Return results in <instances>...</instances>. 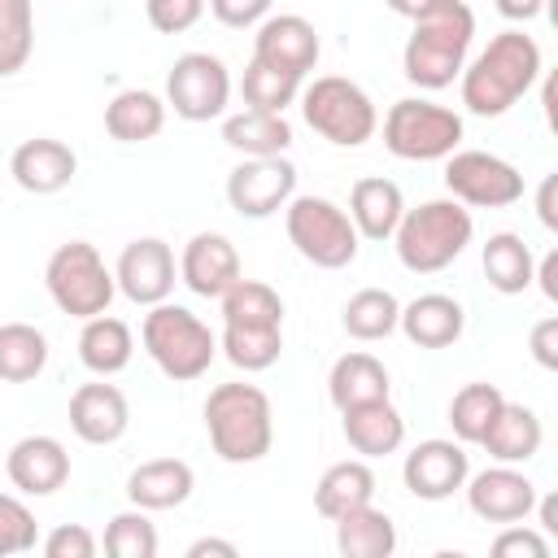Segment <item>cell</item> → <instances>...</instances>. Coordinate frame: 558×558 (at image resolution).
<instances>
[{"mask_svg":"<svg viewBox=\"0 0 558 558\" xmlns=\"http://www.w3.org/2000/svg\"><path fill=\"white\" fill-rule=\"evenodd\" d=\"M240 96L248 109H262V113H283L296 96H301V78L288 74V70H275L266 61H248L244 65V78H240Z\"/></svg>","mask_w":558,"mask_h":558,"instance_id":"74e56055","label":"cell"},{"mask_svg":"<svg viewBox=\"0 0 558 558\" xmlns=\"http://www.w3.org/2000/svg\"><path fill=\"white\" fill-rule=\"evenodd\" d=\"M301 118L314 135H323L336 148H362L379 131V109L366 96L362 83L344 74H318L310 87H301Z\"/></svg>","mask_w":558,"mask_h":558,"instance_id":"8992f818","label":"cell"},{"mask_svg":"<svg viewBox=\"0 0 558 558\" xmlns=\"http://www.w3.org/2000/svg\"><path fill=\"white\" fill-rule=\"evenodd\" d=\"M222 144L235 148L240 157H279L292 148V126L283 113L240 109L222 118Z\"/></svg>","mask_w":558,"mask_h":558,"instance_id":"f546056e","label":"cell"},{"mask_svg":"<svg viewBox=\"0 0 558 558\" xmlns=\"http://www.w3.org/2000/svg\"><path fill=\"white\" fill-rule=\"evenodd\" d=\"M196 475L183 458H148L126 475V501L140 510H174L192 497Z\"/></svg>","mask_w":558,"mask_h":558,"instance_id":"cb8c5ba5","label":"cell"},{"mask_svg":"<svg viewBox=\"0 0 558 558\" xmlns=\"http://www.w3.org/2000/svg\"><path fill=\"white\" fill-rule=\"evenodd\" d=\"M397 318H401V301L388 292V288H362L344 301V331L362 344H375V340H388L397 331Z\"/></svg>","mask_w":558,"mask_h":558,"instance_id":"e575fe53","label":"cell"},{"mask_svg":"<svg viewBox=\"0 0 558 558\" xmlns=\"http://www.w3.org/2000/svg\"><path fill=\"white\" fill-rule=\"evenodd\" d=\"M96 549H100V541L83 523H61V527H52L44 536V554L48 558H96Z\"/></svg>","mask_w":558,"mask_h":558,"instance_id":"ee69618b","label":"cell"},{"mask_svg":"<svg viewBox=\"0 0 558 558\" xmlns=\"http://www.w3.org/2000/svg\"><path fill=\"white\" fill-rule=\"evenodd\" d=\"M231 105V70L214 52H183L166 74V109L183 122L222 118Z\"/></svg>","mask_w":558,"mask_h":558,"instance_id":"8fae6325","label":"cell"},{"mask_svg":"<svg viewBox=\"0 0 558 558\" xmlns=\"http://www.w3.org/2000/svg\"><path fill=\"white\" fill-rule=\"evenodd\" d=\"M270 4H275V0H205V9H209L222 26H231V31L257 26L262 17H270Z\"/></svg>","mask_w":558,"mask_h":558,"instance_id":"f6af8a7d","label":"cell"},{"mask_svg":"<svg viewBox=\"0 0 558 558\" xmlns=\"http://www.w3.org/2000/svg\"><path fill=\"white\" fill-rule=\"evenodd\" d=\"M445 187L466 209H506L523 201V174L497 153L484 148H453L445 157Z\"/></svg>","mask_w":558,"mask_h":558,"instance_id":"30bf717a","label":"cell"},{"mask_svg":"<svg viewBox=\"0 0 558 558\" xmlns=\"http://www.w3.org/2000/svg\"><path fill=\"white\" fill-rule=\"evenodd\" d=\"M327 397L336 410H349V405H362V401H384L392 397V379H388V366L375 357V353H344L331 362V375H327Z\"/></svg>","mask_w":558,"mask_h":558,"instance_id":"484cf974","label":"cell"},{"mask_svg":"<svg viewBox=\"0 0 558 558\" xmlns=\"http://www.w3.org/2000/svg\"><path fill=\"white\" fill-rule=\"evenodd\" d=\"M240 253L222 231H196L179 253V283L196 296H222L240 279Z\"/></svg>","mask_w":558,"mask_h":558,"instance_id":"ac0fdd59","label":"cell"},{"mask_svg":"<svg viewBox=\"0 0 558 558\" xmlns=\"http://www.w3.org/2000/svg\"><path fill=\"white\" fill-rule=\"evenodd\" d=\"M48 366V336L35 323H0V379L31 384Z\"/></svg>","mask_w":558,"mask_h":558,"instance_id":"836d02e7","label":"cell"},{"mask_svg":"<svg viewBox=\"0 0 558 558\" xmlns=\"http://www.w3.org/2000/svg\"><path fill=\"white\" fill-rule=\"evenodd\" d=\"M31 52H35V4L0 0V78L26 70Z\"/></svg>","mask_w":558,"mask_h":558,"instance_id":"f35d334b","label":"cell"},{"mask_svg":"<svg viewBox=\"0 0 558 558\" xmlns=\"http://www.w3.org/2000/svg\"><path fill=\"white\" fill-rule=\"evenodd\" d=\"M209 554H218V558H235L240 549H235L231 541H218V536H201V541L187 545V558H209Z\"/></svg>","mask_w":558,"mask_h":558,"instance_id":"f907efd6","label":"cell"},{"mask_svg":"<svg viewBox=\"0 0 558 558\" xmlns=\"http://www.w3.org/2000/svg\"><path fill=\"white\" fill-rule=\"evenodd\" d=\"M471 475V458H466V445L462 440H445V436H432V440H418L405 462H401V480L405 488L418 497V501H445L453 497Z\"/></svg>","mask_w":558,"mask_h":558,"instance_id":"5bb4252c","label":"cell"},{"mask_svg":"<svg viewBox=\"0 0 558 558\" xmlns=\"http://www.w3.org/2000/svg\"><path fill=\"white\" fill-rule=\"evenodd\" d=\"M201 414H205L209 445L222 462H235V466L262 462L275 445V410L257 384L231 379V384L209 388Z\"/></svg>","mask_w":558,"mask_h":558,"instance_id":"7a4b0ae2","label":"cell"},{"mask_svg":"<svg viewBox=\"0 0 558 558\" xmlns=\"http://www.w3.org/2000/svg\"><path fill=\"white\" fill-rule=\"evenodd\" d=\"M527 349H532L536 366H545V371H558V314H549V318H541V323L532 327V336H527Z\"/></svg>","mask_w":558,"mask_h":558,"instance_id":"bcb514c9","label":"cell"},{"mask_svg":"<svg viewBox=\"0 0 558 558\" xmlns=\"http://www.w3.org/2000/svg\"><path fill=\"white\" fill-rule=\"evenodd\" d=\"M222 323H266V327H283V301L270 283L262 279H235L222 296Z\"/></svg>","mask_w":558,"mask_h":558,"instance_id":"8d00e7d4","label":"cell"},{"mask_svg":"<svg viewBox=\"0 0 558 558\" xmlns=\"http://www.w3.org/2000/svg\"><path fill=\"white\" fill-rule=\"evenodd\" d=\"M44 288L52 296V305L70 318H96L113 305V270L105 266L100 248L87 244V240H70V244H57L48 266H44Z\"/></svg>","mask_w":558,"mask_h":558,"instance_id":"ba28073f","label":"cell"},{"mask_svg":"<svg viewBox=\"0 0 558 558\" xmlns=\"http://www.w3.org/2000/svg\"><path fill=\"white\" fill-rule=\"evenodd\" d=\"M541 44L523 31H501L488 39V48L462 65L458 74V92L466 113L475 118H501L510 105H519V96L532 92V83L541 78Z\"/></svg>","mask_w":558,"mask_h":558,"instance_id":"6da1fadb","label":"cell"},{"mask_svg":"<svg viewBox=\"0 0 558 558\" xmlns=\"http://www.w3.org/2000/svg\"><path fill=\"white\" fill-rule=\"evenodd\" d=\"M554 192H558V174H545L541 187H536V218L545 222V231H558V205H554Z\"/></svg>","mask_w":558,"mask_h":558,"instance_id":"7dc6e473","label":"cell"},{"mask_svg":"<svg viewBox=\"0 0 558 558\" xmlns=\"http://www.w3.org/2000/svg\"><path fill=\"white\" fill-rule=\"evenodd\" d=\"M462 488H466L471 514L484 523H523L536 506V484L510 462H497V466L466 475Z\"/></svg>","mask_w":558,"mask_h":558,"instance_id":"9a60e30c","label":"cell"},{"mask_svg":"<svg viewBox=\"0 0 558 558\" xmlns=\"http://www.w3.org/2000/svg\"><path fill=\"white\" fill-rule=\"evenodd\" d=\"M4 475L26 497H52L70 480V453L57 436H22L4 458Z\"/></svg>","mask_w":558,"mask_h":558,"instance_id":"d6986e66","label":"cell"},{"mask_svg":"<svg viewBox=\"0 0 558 558\" xmlns=\"http://www.w3.org/2000/svg\"><path fill=\"white\" fill-rule=\"evenodd\" d=\"M501 401L506 397H501L497 384H466V388H458L453 401H449V427H453V436L462 445H480V436L497 418Z\"/></svg>","mask_w":558,"mask_h":558,"instance_id":"d590c367","label":"cell"},{"mask_svg":"<svg viewBox=\"0 0 558 558\" xmlns=\"http://www.w3.org/2000/svg\"><path fill=\"white\" fill-rule=\"evenodd\" d=\"M218 349L222 357L253 375V371H270L283 353V327H266V323H222V336H218Z\"/></svg>","mask_w":558,"mask_h":558,"instance_id":"d6a6232c","label":"cell"},{"mask_svg":"<svg viewBox=\"0 0 558 558\" xmlns=\"http://www.w3.org/2000/svg\"><path fill=\"white\" fill-rule=\"evenodd\" d=\"M471 39H475L471 4L466 0H440L427 17L414 22V31L405 39V52H401L405 78L414 87H423V92L449 87L462 74V65H466Z\"/></svg>","mask_w":558,"mask_h":558,"instance_id":"3957f363","label":"cell"},{"mask_svg":"<svg viewBox=\"0 0 558 558\" xmlns=\"http://www.w3.org/2000/svg\"><path fill=\"white\" fill-rule=\"evenodd\" d=\"M318 31L310 17L301 13H270L257 22V35H253V57L275 65V70H288L296 78H305L314 65H318Z\"/></svg>","mask_w":558,"mask_h":558,"instance_id":"2e32d148","label":"cell"},{"mask_svg":"<svg viewBox=\"0 0 558 558\" xmlns=\"http://www.w3.org/2000/svg\"><path fill=\"white\" fill-rule=\"evenodd\" d=\"M493 554H497V558H549V541H545V532H536V527L501 523V532H497V541H493Z\"/></svg>","mask_w":558,"mask_h":558,"instance_id":"7bdbcfd3","label":"cell"},{"mask_svg":"<svg viewBox=\"0 0 558 558\" xmlns=\"http://www.w3.org/2000/svg\"><path fill=\"white\" fill-rule=\"evenodd\" d=\"M397 327L418 349H449L466 331V310H462V301H453L445 292H423L410 305H401Z\"/></svg>","mask_w":558,"mask_h":558,"instance_id":"603a6c76","label":"cell"},{"mask_svg":"<svg viewBox=\"0 0 558 558\" xmlns=\"http://www.w3.org/2000/svg\"><path fill=\"white\" fill-rule=\"evenodd\" d=\"M384 4H388L397 17H410V22H418V17H427V13H432L440 0H384Z\"/></svg>","mask_w":558,"mask_h":558,"instance_id":"816d5d0a","label":"cell"},{"mask_svg":"<svg viewBox=\"0 0 558 558\" xmlns=\"http://www.w3.org/2000/svg\"><path fill=\"white\" fill-rule=\"evenodd\" d=\"M462 144V113L449 105L405 96L384 113V148L401 161H445Z\"/></svg>","mask_w":558,"mask_h":558,"instance_id":"9c48e42d","label":"cell"},{"mask_svg":"<svg viewBox=\"0 0 558 558\" xmlns=\"http://www.w3.org/2000/svg\"><path fill=\"white\" fill-rule=\"evenodd\" d=\"M375 501V471L366 466V458H344V462H331L318 484H314V510L323 519H340L357 506Z\"/></svg>","mask_w":558,"mask_h":558,"instance_id":"83f0119b","label":"cell"},{"mask_svg":"<svg viewBox=\"0 0 558 558\" xmlns=\"http://www.w3.org/2000/svg\"><path fill=\"white\" fill-rule=\"evenodd\" d=\"M336 549L344 558H388L397 549V523L375 501L336 519Z\"/></svg>","mask_w":558,"mask_h":558,"instance_id":"4dcf8cb0","label":"cell"},{"mask_svg":"<svg viewBox=\"0 0 558 558\" xmlns=\"http://www.w3.org/2000/svg\"><path fill=\"white\" fill-rule=\"evenodd\" d=\"M140 340H144V353L153 357V366L174 384L201 379L209 371V362L218 357V336L209 331V323H201L187 305H174V301L148 305Z\"/></svg>","mask_w":558,"mask_h":558,"instance_id":"5b68a950","label":"cell"},{"mask_svg":"<svg viewBox=\"0 0 558 558\" xmlns=\"http://www.w3.org/2000/svg\"><path fill=\"white\" fill-rule=\"evenodd\" d=\"M131 353H135V336H131V327H126L122 318H113L109 310L96 314V318H83V331H78V362H83L92 375L109 379V375L126 371V366H131Z\"/></svg>","mask_w":558,"mask_h":558,"instance_id":"4316f807","label":"cell"},{"mask_svg":"<svg viewBox=\"0 0 558 558\" xmlns=\"http://www.w3.org/2000/svg\"><path fill=\"white\" fill-rule=\"evenodd\" d=\"M480 266H484V279H488L493 292L519 296V292L532 288V266H536V257H532V248L523 244V235L497 231V235H488V244H484V253H480Z\"/></svg>","mask_w":558,"mask_h":558,"instance_id":"1f68e13d","label":"cell"},{"mask_svg":"<svg viewBox=\"0 0 558 558\" xmlns=\"http://www.w3.org/2000/svg\"><path fill=\"white\" fill-rule=\"evenodd\" d=\"M340 418H344L340 432H344L349 449L362 453V458H388L405 445V418L392 405V397L349 405V410H340Z\"/></svg>","mask_w":558,"mask_h":558,"instance_id":"44dd1931","label":"cell"},{"mask_svg":"<svg viewBox=\"0 0 558 558\" xmlns=\"http://www.w3.org/2000/svg\"><path fill=\"white\" fill-rule=\"evenodd\" d=\"M541 440H545V427H541V414L523 401H501L497 418L488 423V432L480 436V445L488 449L493 462H527L541 453Z\"/></svg>","mask_w":558,"mask_h":558,"instance_id":"d4e9b609","label":"cell"},{"mask_svg":"<svg viewBox=\"0 0 558 558\" xmlns=\"http://www.w3.org/2000/svg\"><path fill=\"white\" fill-rule=\"evenodd\" d=\"M283 227H288L292 248L318 270H344L362 248V235H357L353 218L336 201L314 196V192L292 196L283 205Z\"/></svg>","mask_w":558,"mask_h":558,"instance_id":"52a82bcc","label":"cell"},{"mask_svg":"<svg viewBox=\"0 0 558 558\" xmlns=\"http://www.w3.org/2000/svg\"><path fill=\"white\" fill-rule=\"evenodd\" d=\"M113 283L118 292L131 301V305H157V301H170L174 283H179V262H174V248L157 235H140L131 240L122 253H118V266H113Z\"/></svg>","mask_w":558,"mask_h":558,"instance_id":"4fadbf2b","label":"cell"},{"mask_svg":"<svg viewBox=\"0 0 558 558\" xmlns=\"http://www.w3.org/2000/svg\"><path fill=\"white\" fill-rule=\"evenodd\" d=\"M344 214L353 218V227H357L362 240L384 244V240H392V231H397V222L405 214V196H401V187L392 179L366 174V179H357L349 187V209Z\"/></svg>","mask_w":558,"mask_h":558,"instance_id":"7402d4cb","label":"cell"},{"mask_svg":"<svg viewBox=\"0 0 558 558\" xmlns=\"http://www.w3.org/2000/svg\"><path fill=\"white\" fill-rule=\"evenodd\" d=\"M144 17L161 35H183L205 17V0H144Z\"/></svg>","mask_w":558,"mask_h":558,"instance_id":"b9f144b4","label":"cell"},{"mask_svg":"<svg viewBox=\"0 0 558 558\" xmlns=\"http://www.w3.org/2000/svg\"><path fill=\"white\" fill-rule=\"evenodd\" d=\"M35 541H39V527H35L31 506L13 493H0V558L26 554L35 549Z\"/></svg>","mask_w":558,"mask_h":558,"instance_id":"60d3db41","label":"cell"},{"mask_svg":"<svg viewBox=\"0 0 558 558\" xmlns=\"http://www.w3.org/2000/svg\"><path fill=\"white\" fill-rule=\"evenodd\" d=\"M532 283H541V292H545L549 301H558V253H554V248L532 266Z\"/></svg>","mask_w":558,"mask_h":558,"instance_id":"c3c4849f","label":"cell"},{"mask_svg":"<svg viewBox=\"0 0 558 558\" xmlns=\"http://www.w3.org/2000/svg\"><path fill=\"white\" fill-rule=\"evenodd\" d=\"M105 554H113V558H153L157 554V527H153L148 510L131 506V510L113 514L109 527H105Z\"/></svg>","mask_w":558,"mask_h":558,"instance_id":"ab89813d","label":"cell"},{"mask_svg":"<svg viewBox=\"0 0 558 558\" xmlns=\"http://www.w3.org/2000/svg\"><path fill=\"white\" fill-rule=\"evenodd\" d=\"M78 170V157L70 144L52 140V135H35V140H22L9 157V174L22 192H35V196H52L61 187H70Z\"/></svg>","mask_w":558,"mask_h":558,"instance_id":"ffe728a7","label":"cell"},{"mask_svg":"<svg viewBox=\"0 0 558 558\" xmlns=\"http://www.w3.org/2000/svg\"><path fill=\"white\" fill-rule=\"evenodd\" d=\"M471 235H475L471 209L453 196H440V201H423L401 214L392 231V248L410 275H436L466 253Z\"/></svg>","mask_w":558,"mask_h":558,"instance_id":"277c9868","label":"cell"},{"mask_svg":"<svg viewBox=\"0 0 558 558\" xmlns=\"http://www.w3.org/2000/svg\"><path fill=\"white\" fill-rule=\"evenodd\" d=\"M131 427V405L118 384H105L100 375L92 384H78L70 397V432L83 445H113Z\"/></svg>","mask_w":558,"mask_h":558,"instance_id":"e0dca14e","label":"cell"},{"mask_svg":"<svg viewBox=\"0 0 558 558\" xmlns=\"http://www.w3.org/2000/svg\"><path fill=\"white\" fill-rule=\"evenodd\" d=\"M161 126H166V100L148 87H126L105 105V131L118 144H144L161 135Z\"/></svg>","mask_w":558,"mask_h":558,"instance_id":"f1b7e54d","label":"cell"},{"mask_svg":"<svg viewBox=\"0 0 558 558\" xmlns=\"http://www.w3.org/2000/svg\"><path fill=\"white\" fill-rule=\"evenodd\" d=\"M296 196V166L279 157H244L227 174V205L240 218H270Z\"/></svg>","mask_w":558,"mask_h":558,"instance_id":"7c38bea8","label":"cell"},{"mask_svg":"<svg viewBox=\"0 0 558 558\" xmlns=\"http://www.w3.org/2000/svg\"><path fill=\"white\" fill-rule=\"evenodd\" d=\"M493 4H497V13L510 17V22H532V17H541V9H545V0H493Z\"/></svg>","mask_w":558,"mask_h":558,"instance_id":"681fc988","label":"cell"}]
</instances>
